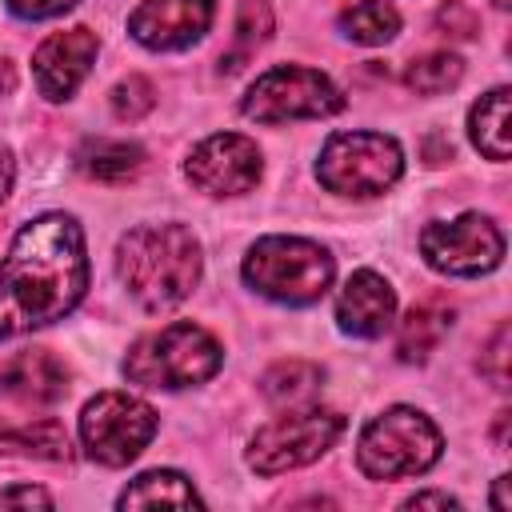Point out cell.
<instances>
[{"instance_id":"obj_4","label":"cell","mask_w":512,"mask_h":512,"mask_svg":"<svg viewBox=\"0 0 512 512\" xmlns=\"http://www.w3.org/2000/svg\"><path fill=\"white\" fill-rule=\"evenodd\" d=\"M332 256L304 236H264L244 256V280L252 292L280 304H316L332 284Z\"/></svg>"},{"instance_id":"obj_32","label":"cell","mask_w":512,"mask_h":512,"mask_svg":"<svg viewBox=\"0 0 512 512\" xmlns=\"http://www.w3.org/2000/svg\"><path fill=\"white\" fill-rule=\"evenodd\" d=\"M12 88H16V68L8 56H0V96H8Z\"/></svg>"},{"instance_id":"obj_25","label":"cell","mask_w":512,"mask_h":512,"mask_svg":"<svg viewBox=\"0 0 512 512\" xmlns=\"http://www.w3.org/2000/svg\"><path fill=\"white\" fill-rule=\"evenodd\" d=\"M112 112L120 116V120H140V116H148L152 108H156V88H152V80H144V76H124L116 88H112Z\"/></svg>"},{"instance_id":"obj_14","label":"cell","mask_w":512,"mask_h":512,"mask_svg":"<svg viewBox=\"0 0 512 512\" xmlns=\"http://www.w3.org/2000/svg\"><path fill=\"white\" fill-rule=\"evenodd\" d=\"M392 316H396V292L380 272L360 268L344 280V288L336 296V320L348 336L376 340L388 332Z\"/></svg>"},{"instance_id":"obj_18","label":"cell","mask_w":512,"mask_h":512,"mask_svg":"<svg viewBox=\"0 0 512 512\" xmlns=\"http://www.w3.org/2000/svg\"><path fill=\"white\" fill-rule=\"evenodd\" d=\"M468 136L488 160H508V88H492L468 112Z\"/></svg>"},{"instance_id":"obj_15","label":"cell","mask_w":512,"mask_h":512,"mask_svg":"<svg viewBox=\"0 0 512 512\" xmlns=\"http://www.w3.org/2000/svg\"><path fill=\"white\" fill-rule=\"evenodd\" d=\"M0 392L20 404H56L68 396V368L48 348L16 352L0 368Z\"/></svg>"},{"instance_id":"obj_34","label":"cell","mask_w":512,"mask_h":512,"mask_svg":"<svg viewBox=\"0 0 512 512\" xmlns=\"http://www.w3.org/2000/svg\"><path fill=\"white\" fill-rule=\"evenodd\" d=\"M492 4H496V8H508V4H512V0H492Z\"/></svg>"},{"instance_id":"obj_6","label":"cell","mask_w":512,"mask_h":512,"mask_svg":"<svg viewBox=\"0 0 512 512\" xmlns=\"http://www.w3.org/2000/svg\"><path fill=\"white\" fill-rule=\"evenodd\" d=\"M404 172V152L384 132H332L320 148L316 176L328 192L340 196H380Z\"/></svg>"},{"instance_id":"obj_27","label":"cell","mask_w":512,"mask_h":512,"mask_svg":"<svg viewBox=\"0 0 512 512\" xmlns=\"http://www.w3.org/2000/svg\"><path fill=\"white\" fill-rule=\"evenodd\" d=\"M80 0H8V8L20 16V20H52L68 8H76Z\"/></svg>"},{"instance_id":"obj_3","label":"cell","mask_w":512,"mask_h":512,"mask_svg":"<svg viewBox=\"0 0 512 512\" xmlns=\"http://www.w3.org/2000/svg\"><path fill=\"white\" fill-rule=\"evenodd\" d=\"M220 344L192 320L140 336L124 356V376L144 388H192L220 372Z\"/></svg>"},{"instance_id":"obj_29","label":"cell","mask_w":512,"mask_h":512,"mask_svg":"<svg viewBox=\"0 0 512 512\" xmlns=\"http://www.w3.org/2000/svg\"><path fill=\"white\" fill-rule=\"evenodd\" d=\"M12 504H40V508H52V496L44 488H4L0 492V508H12Z\"/></svg>"},{"instance_id":"obj_33","label":"cell","mask_w":512,"mask_h":512,"mask_svg":"<svg viewBox=\"0 0 512 512\" xmlns=\"http://www.w3.org/2000/svg\"><path fill=\"white\" fill-rule=\"evenodd\" d=\"M504 484H508V476H500V480H496V492H492V508H500V512H508V496H504Z\"/></svg>"},{"instance_id":"obj_20","label":"cell","mask_w":512,"mask_h":512,"mask_svg":"<svg viewBox=\"0 0 512 512\" xmlns=\"http://www.w3.org/2000/svg\"><path fill=\"white\" fill-rule=\"evenodd\" d=\"M116 504H120V508H152V504L192 508V504H200V496H196L192 480H184L180 472H172V468H152V472L136 476V480L120 492Z\"/></svg>"},{"instance_id":"obj_28","label":"cell","mask_w":512,"mask_h":512,"mask_svg":"<svg viewBox=\"0 0 512 512\" xmlns=\"http://www.w3.org/2000/svg\"><path fill=\"white\" fill-rule=\"evenodd\" d=\"M436 20H440V24L448 28V32H452V28H460L456 36H472V28H476V20H472V12H468L464 4H456V0H452V4H444Z\"/></svg>"},{"instance_id":"obj_22","label":"cell","mask_w":512,"mask_h":512,"mask_svg":"<svg viewBox=\"0 0 512 512\" xmlns=\"http://www.w3.org/2000/svg\"><path fill=\"white\" fill-rule=\"evenodd\" d=\"M340 32L356 44H388L400 32V12L384 0H352L340 12Z\"/></svg>"},{"instance_id":"obj_17","label":"cell","mask_w":512,"mask_h":512,"mask_svg":"<svg viewBox=\"0 0 512 512\" xmlns=\"http://www.w3.org/2000/svg\"><path fill=\"white\" fill-rule=\"evenodd\" d=\"M76 164L84 176L104 180V184H124L144 168V148L128 140H88L76 152Z\"/></svg>"},{"instance_id":"obj_26","label":"cell","mask_w":512,"mask_h":512,"mask_svg":"<svg viewBox=\"0 0 512 512\" xmlns=\"http://www.w3.org/2000/svg\"><path fill=\"white\" fill-rule=\"evenodd\" d=\"M508 344H512V332H508V324H500L492 332V340L484 344V352H480V372L496 388H508Z\"/></svg>"},{"instance_id":"obj_8","label":"cell","mask_w":512,"mask_h":512,"mask_svg":"<svg viewBox=\"0 0 512 512\" xmlns=\"http://www.w3.org/2000/svg\"><path fill=\"white\" fill-rule=\"evenodd\" d=\"M340 108H344L340 88L324 72L300 68V64L268 68L264 76H256V84L240 100V112L248 120H260V124L320 120V116H332Z\"/></svg>"},{"instance_id":"obj_13","label":"cell","mask_w":512,"mask_h":512,"mask_svg":"<svg viewBox=\"0 0 512 512\" xmlns=\"http://www.w3.org/2000/svg\"><path fill=\"white\" fill-rule=\"evenodd\" d=\"M96 32L92 28H84V24H76V28H68V32H52L40 48H36V56H32V72H36V88H40V96H48V100H68L76 88H80V80L88 76V68H92V60H96Z\"/></svg>"},{"instance_id":"obj_24","label":"cell","mask_w":512,"mask_h":512,"mask_svg":"<svg viewBox=\"0 0 512 512\" xmlns=\"http://www.w3.org/2000/svg\"><path fill=\"white\" fill-rule=\"evenodd\" d=\"M272 32V8L268 0H240V12H236V48L220 60V72H236Z\"/></svg>"},{"instance_id":"obj_12","label":"cell","mask_w":512,"mask_h":512,"mask_svg":"<svg viewBox=\"0 0 512 512\" xmlns=\"http://www.w3.org/2000/svg\"><path fill=\"white\" fill-rule=\"evenodd\" d=\"M212 0H144L128 16L132 40L152 52H180L212 28Z\"/></svg>"},{"instance_id":"obj_5","label":"cell","mask_w":512,"mask_h":512,"mask_svg":"<svg viewBox=\"0 0 512 512\" xmlns=\"http://www.w3.org/2000/svg\"><path fill=\"white\" fill-rule=\"evenodd\" d=\"M444 452L440 428L408 404L384 408L368 428L360 432L356 444V464L368 480H400V476H420L428 472Z\"/></svg>"},{"instance_id":"obj_31","label":"cell","mask_w":512,"mask_h":512,"mask_svg":"<svg viewBox=\"0 0 512 512\" xmlns=\"http://www.w3.org/2000/svg\"><path fill=\"white\" fill-rule=\"evenodd\" d=\"M12 176H16V164H12V152H8V148H0V200L8 196V188H12Z\"/></svg>"},{"instance_id":"obj_30","label":"cell","mask_w":512,"mask_h":512,"mask_svg":"<svg viewBox=\"0 0 512 512\" xmlns=\"http://www.w3.org/2000/svg\"><path fill=\"white\" fill-rule=\"evenodd\" d=\"M404 508H456V496L448 492H416L404 500Z\"/></svg>"},{"instance_id":"obj_2","label":"cell","mask_w":512,"mask_h":512,"mask_svg":"<svg viewBox=\"0 0 512 512\" xmlns=\"http://www.w3.org/2000/svg\"><path fill=\"white\" fill-rule=\"evenodd\" d=\"M116 272L148 312L180 304L200 280V240L184 224H140L116 244Z\"/></svg>"},{"instance_id":"obj_10","label":"cell","mask_w":512,"mask_h":512,"mask_svg":"<svg viewBox=\"0 0 512 512\" xmlns=\"http://www.w3.org/2000/svg\"><path fill=\"white\" fill-rule=\"evenodd\" d=\"M420 252L436 272L448 276H484L504 260V232L480 216L464 212L456 220H436L420 232Z\"/></svg>"},{"instance_id":"obj_7","label":"cell","mask_w":512,"mask_h":512,"mask_svg":"<svg viewBox=\"0 0 512 512\" xmlns=\"http://www.w3.org/2000/svg\"><path fill=\"white\" fill-rule=\"evenodd\" d=\"M344 432V416L316 404H296L272 424H264L248 444V468L260 476H280L320 460Z\"/></svg>"},{"instance_id":"obj_21","label":"cell","mask_w":512,"mask_h":512,"mask_svg":"<svg viewBox=\"0 0 512 512\" xmlns=\"http://www.w3.org/2000/svg\"><path fill=\"white\" fill-rule=\"evenodd\" d=\"M320 384H324V372H320V364H312V360H280V364H272V368L264 372V380H260L264 396H268L272 404H280V408L308 404V400L320 392Z\"/></svg>"},{"instance_id":"obj_11","label":"cell","mask_w":512,"mask_h":512,"mask_svg":"<svg viewBox=\"0 0 512 512\" xmlns=\"http://www.w3.org/2000/svg\"><path fill=\"white\" fill-rule=\"evenodd\" d=\"M184 176L208 196H240L260 180V148L240 132H216L188 152Z\"/></svg>"},{"instance_id":"obj_19","label":"cell","mask_w":512,"mask_h":512,"mask_svg":"<svg viewBox=\"0 0 512 512\" xmlns=\"http://www.w3.org/2000/svg\"><path fill=\"white\" fill-rule=\"evenodd\" d=\"M0 452L40 456V460H68L72 444H68V432L56 420H24V424L0 420Z\"/></svg>"},{"instance_id":"obj_23","label":"cell","mask_w":512,"mask_h":512,"mask_svg":"<svg viewBox=\"0 0 512 512\" xmlns=\"http://www.w3.org/2000/svg\"><path fill=\"white\" fill-rule=\"evenodd\" d=\"M460 76H464V60L456 52H424L404 68V84L420 96H440L456 88Z\"/></svg>"},{"instance_id":"obj_16","label":"cell","mask_w":512,"mask_h":512,"mask_svg":"<svg viewBox=\"0 0 512 512\" xmlns=\"http://www.w3.org/2000/svg\"><path fill=\"white\" fill-rule=\"evenodd\" d=\"M448 328H452V304L448 300L428 296V300L412 304L408 316L396 328V356L404 364H424L440 348V340H444Z\"/></svg>"},{"instance_id":"obj_9","label":"cell","mask_w":512,"mask_h":512,"mask_svg":"<svg viewBox=\"0 0 512 512\" xmlns=\"http://www.w3.org/2000/svg\"><path fill=\"white\" fill-rule=\"evenodd\" d=\"M156 436V412L132 392H100L80 412V444L104 468H124Z\"/></svg>"},{"instance_id":"obj_1","label":"cell","mask_w":512,"mask_h":512,"mask_svg":"<svg viewBox=\"0 0 512 512\" xmlns=\"http://www.w3.org/2000/svg\"><path fill=\"white\" fill-rule=\"evenodd\" d=\"M88 288L84 232L64 212L28 220L0 260V340L64 320Z\"/></svg>"}]
</instances>
